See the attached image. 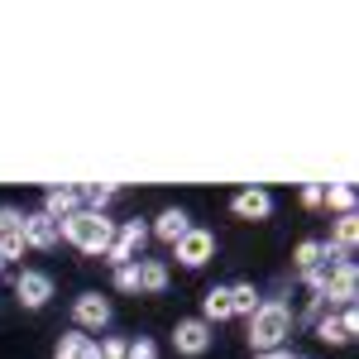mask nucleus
<instances>
[{
	"mask_svg": "<svg viewBox=\"0 0 359 359\" xmlns=\"http://www.w3.org/2000/svg\"><path fill=\"white\" fill-rule=\"evenodd\" d=\"M57 225H62V235L82 249V254H106V249H111L115 225L106 221L101 211H72V216H62Z\"/></svg>",
	"mask_w": 359,
	"mask_h": 359,
	"instance_id": "f257e3e1",
	"label": "nucleus"
},
{
	"mask_svg": "<svg viewBox=\"0 0 359 359\" xmlns=\"http://www.w3.org/2000/svg\"><path fill=\"white\" fill-rule=\"evenodd\" d=\"M287 331H292V311H287L283 302H259V311L249 316V345H254L259 355L278 350Z\"/></svg>",
	"mask_w": 359,
	"mask_h": 359,
	"instance_id": "f03ea898",
	"label": "nucleus"
},
{
	"mask_svg": "<svg viewBox=\"0 0 359 359\" xmlns=\"http://www.w3.org/2000/svg\"><path fill=\"white\" fill-rule=\"evenodd\" d=\"M144 240H149V230H144L139 221L120 225V230L111 235V249H106V259H111L115 269H120V264H135V254L144 249Z\"/></svg>",
	"mask_w": 359,
	"mask_h": 359,
	"instance_id": "7ed1b4c3",
	"label": "nucleus"
},
{
	"mask_svg": "<svg viewBox=\"0 0 359 359\" xmlns=\"http://www.w3.org/2000/svg\"><path fill=\"white\" fill-rule=\"evenodd\" d=\"M177 264H187V269H201V264H206V259H211V254H216V235H211V230H187V235H182V240H177Z\"/></svg>",
	"mask_w": 359,
	"mask_h": 359,
	"instance_id": "20e7f679",
	"label": "nucleus"
},
{
	"mask_svg": "<svg viewBox=\"0 0 359 359\" xmlns=\"http://www.w3.org/2000/svg\"><path fill=\"white\" fill-rule=\"evenodd\" d=\"M355 331H359V316H355V306H345L340 316H316V335L326 340V345H350L355 340Z\"/></svg>",
	"mask_w": 359,
	"mask_h": 359,
	"instance_id": "39448f33",
	"label": "nucleus"
},
{
	"mask_svg": "<svg viewBox=\"0 0 359 359\" xmlns=\"http://www.w3.org/2000/svg\"><path fill=\"white\" fill-rule=\"evenodd\" d=\"M72 316H77V331H101V326L111 321V302H106L101 292H86V297H77Z\"/></svg>",
	"mask_w": 359,
	"mask_h": 359,
	"instance_id": "423d86ee",
	"label": "nucleus"
},
{
	"mask_svg": "<svg viewBox=\"0 0 359 359\" xmlns=\"http://www.w3.org/2000/svg\"><path fill=\"white\" fill-rule=\"evenodd\" d=\"M57 240H62V225H57L48 211L25 216V245H29V249H53Z\"/></svg>",
	"mask_w": 359,
	"mask_h": 359,
	"instance_id": "0eeeda50",
	"label": "nucleus"
},
{
	"mask_svg": "<svg viewBox=\"0 0 359 359\" xmlns=\"http://www.w3.org/2000/svg\"><path fill=\"white\" fill-rule=\"evenodd\" d=\"M15 297L25 306H43L48 297H53V278L48 273H34V269H25V273L15 278Z\"/></svg>",
	"mask_w": 359,
	"mask_h": 359,
	"instance_id": "6e6552de",
	"label": "nucleus"
},
{
	"mask_svg": "<svg viewBox=\"0 0 359 359\" xmlns=\"http://www.w3.org/2000/svg\"><path fill=\"white\" fill-rule=\"evenodd\" d=\"M172 345H177L182 355H201V350L211 345V326H206V321H182L177 335H172Z\"/></svg>",
	"mask_w": 359,
	"mask_h": 359,
	"instance_id": "1a4fd4ad",
	"label": "nucleus"
},
{
	"mask_svg": "<svg viewBox=\"0 0 359 359\" xmlns=\"http://www.w3.org/2000/svg\"><path fill=\"white\" fill-rule=\"evenodd\" d=\"M273 211V201L269 192H259V187H249V192L235 196V216H245V221H259V216H269Z\"/></svg>",
	"mask_w": 359,
	"mask_h": 359,
	"instance_id": "9d476101",
	"label": "nucleus"
},
{
	"mask_svg": "<svg viewBox=\"0 0 359 359\" xmlns=\"http://www.w3.org/2000/svg\"><path fill=\"white\" fill-rule=\"evenodd\" d=\"M187 230H192V221H187L182 211H163V216L154 221V235H158V240H168V245H177Z\"/></svg>",
	"mask_w": 359,
	"mask_h": 359,
	"instance_id": "9b49d317",
	"label": "nucleus"
},
{
	"mask_svg": "<svg viewBox=\"0 0 359 359\" xmlns=\"http://www.w3.org/2000/svg\"><path fill=\"white\" fill-rule=\"evenodd\" d=\"M355 287H359V278H355V264H345V269H340V273L331 278V287H326L321 297H326V302H331V297H340V302H355Z\"/></svg>",
	"mask_w": 359,
	"mask_h": 359,
	"instance_id": "f8f14e48",
	"label": "nucleus"
},
{
	"mask_svg": "<svg viewBox=\"0 0 359 359\" xmlns=\"http://www.w3.org/2000/svg\"><path fill=\"white\" fill-rule=\"evenodd\" d=\"M139 287H144V292H163L168 287V264H158V259H139Z\"/></svg>",
	"mask_w": 359,
	"mask_h": 359,
	"instance_id": "ddd939ff",
	"label": "nucleus"
},
{
	"mask_svg": "<svg viewBox=\"0 0 359 359\" xmlns=\"http://www.w3.org/2000/svg\"><path fill=\"white\" fill-rule=\"evenodd\" d=\"M254 311H259L254 283H235V287H230V316H254Z\"/></svg>",
	"mask_w": 359,
	"mask_h": 359,
	"instance_id": "4468645a",
	"label": "nucleus"
},
{
	"mask_svg": "<svg viewBox=\"0 0 359 359\" xmlns=\"http://www.w3.org/2000/svg\"><path fill=\"white\" fill-rule=\"evenodd\" d=\"M201 311H206V316H201L206 326H211V321H225V316H230V287H211L206 302H201Z\"/></svg>",
	"mask_w": 359,
	"mask_h": 359,
	"instance_id": "2eb2a0df",
	"label": "nucleus"
},
{
	"mask_svg": "<svg viewBox=\"0 0 359 359\" xmlns=\"http://www.w3.org/2000/svg\"><path fill=\"white\" fill-rule=\"evenodd\" d=\"M72 211H77V187H53V192H48V216L62 221V216H72Z\"/></svg>",
	"mask_w": 359,
	"mask_h": 359,
	"instance_id": "dca6fc26",
	"label": "nucleus"
},
{
	"mask_svg": "<svg viewBox=\"0 0 359 359\" xmlns=\"http://www.w3.org/2000/svg\"><path fill=\"white\" fill-rule=\"evenodd\" d=\"M321 206H335L340 216H355V187H350V182H335L331 192H326V201H321Z\"/></svg>",
	"mask_w": 359,
	"mask_h": 359,
	"instance_id": "f3484780",
	"label": "nucleus"
},
{
	"mask_svg": "<svg viewBox=\"0 0 359 359\" xmlns=\"http://www.w3.org/2000/svg\"><path fill=\"white\" fill-rule=\"evenodd\" d=\"M111 196H115V192L106 187V182H86V187H77V201H86V211H101Z\"/></svg>",
	"mask_w": 359,
	"mask_h": 359,
	"instance_id": "a211bd4d",
	"label": "nucleus"
},
{
	"mask_svg": "<svg viewBox=\"0 0 359 359\" xmlns=\"http://www.w3.org/2000/svg\"><path fill=\"white\" fill-rule=\"evenodd\" d=\"M355 240H359V221L355 216H340V225H335V249L340 254H355Z\"/></svg>",
	"mask_w": 359,
	"mask_h": 359,
	"instance_id": "6ab92c4d",
	"label": "nucleus"
},
{
	"mask_svg": "<svg viewBox=\"0 0 359 359\" xmlns=\"http://www.w3.org/2000/svg\"><path fill=\"white\" fill-rule=\"evenodd\" d=\"M25 225H20V230H10V235H0V259H5V264H10V259H20V254H25Z\"/></svg>",
	"mask_w": 359,
	"mask_h": 359,
	"instance_id": "aec40b11",
	"label": "nucleus"
},
{
	"mask_svg": "<svg viewBox=\"0 0 359 359\" xmlns=\"http://www.w3.org/2000/svg\"><path fill=\"white\" fill-rule=\"evenodd\" d=\"M316 259H321V240H306V245L297 249V269L311 273V269H316Z\"/></svg>",
	"mask_w": 359,
	"mask_h": 359,
	"instance_id": "412c9836",
	"label": "nucleus"
},
{
	"mask_svg": "<svg viewBox=\"0 0 359 359\" xmlns=\"http://www.w3.org/2000/svg\"><path fill=\"white\" fill-rule=\"evenodd\" d=\"M115 287H120V292H135L139 287V264H120V269H115Z\"/></svg>",
	"mask_w": 359,
	"mask_h": 359,
	"instance_id": "4be33fe9",
	"label": "nucleus"
},
{
	"mask_svg": "<svg viewBox=\"0 0 359 359\" xmlns=\"http://www.w3.org/2000/svg\"><path fill=\"white\" fill-rule=\"evenodd\" d=\"M158 350H154V340H135L130 350H125V359H154Z\"/></svg>",
	"mask_w": 359,
	"mask_h": 359,
	"instance_id": "5701e85b",
	"label": "nucleus"
},
{
	"mask_svg": "<svg viewBox=\"0 0 359 359\" xmlns=\"http://www.w3.org/2000/svg\"><path fill=\"white\" fill-rule=\"evenodd\" d=\"M20 225H25V216H20V211H10V206L0 211V235H10V230H20Z\"/></svg>",
	"mask_w": 359,
	"mask_h": 359,
	"instance_id": "b1692460",
	"label": "nucleus"
},
{
	"mask_svg": "<svg viewBox=\"0 0 359 359\" xmlns=\"http://www.w3.org/2000/svg\"><path fill=\"white\" fill-rule=\"evenodd\" d=\"M96 350H101V359H125L130 345H125V340H106V345H96Z\"/></svg>",
	"mask_w": 359,
	"mask_h": 359,
	"instance_id": "393cba45",
	"label": "nucleus"
},
{
	"mask_svg": "<svg viewBox=\"0 0 359 359\" xmlns=\"http://www.w3.org/2000/svg\"><path fill=\"white\" fill-rule=\"evenodd\" d=\"M302 201H306V206H321V201H326V187H321V182L302 187Z\"/></svg>",
	"mask_w": 359,
	"mask_h": 359,
	"instance_id": "a878e982",
	"label": "nucleus"
},
{
	"mask_svg": "<svg viewBox=\"0 0 359 359\" xmlns=\"http://www.w3.org/2000/svg\"><path fill=\"white\" fill-rule=\"evenodd\" d=\"M259 359H292V355H283V350H269V355H259Z\"/></svg>",
	"mask_w": 359,
	"mask_h": 359,
	"instance_id": "bb28decb",
	"label": "nucleus"
},
{
	"mask_svg": "<svg viewBox=\"0 0 359 359\" xmlns=\"http://www.w3.org/2000/svg\"><path fill=\"white\" fill-rule=\"evenodd\" d=\"M0 269H5V259H0Z\"/></svg>",
	"mask_w": 359,
	"mask_h": 359,
	"instance_id": "cd10ccee",
	"label": "nucleus"
},
{
	"mask_svg": "<svg viewBox=\"0 0 359 359\" xmlns=\"http://www.w3.org/2000/svg\"><path fill=\"white\" fill-rule=\"evenodd\" d=\"M292 359H297V355H292Z\"/></svg>",
	"mask_w": 359,
	"mask_h": 359,
	"instance_id": "c85d7f7f",
	"label": "nucleus"
}]
</instances>
